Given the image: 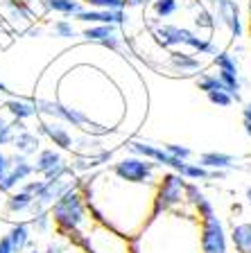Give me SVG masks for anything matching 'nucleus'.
Wrapping results in <instances>:
<instances>
[{"label":"nucleus","mask_w":251,"mask_h":253,"mask_svg":"<svg viewBox=\"0 0 251 253\" xmlns=\"http://www.w3.org/2000/svg\"><path fill=\"white\" fill-rule=\"evenodd\" d=\"M79 185H82V176H79V183L75 188L63 192L50 206V215H52L57 235H68V233H77V231L89 233L91 226H93V219L89 215V208H86V201H84Z\"/></svg>","instance_id":"1"},{"label":"nucleus","mask_w":251,"mask_h":253,"mask_svg":"<svg viewBox=\"0 0 251 253\" xmlns=\"http://www.w3.org/2000/svg\"><path fill=\"white\" fill-rule=\"evenodd\" d=\"M186 183L181 174L177 172H163V176L156 181L154 188V208L152 217L161 215V212L177 211L181 206H186Z\"/></svg>","instance_id":"2"},{"label":"nucleus","mask_w":251,"mask_h":253,"mask_svg":"<svg viewBox=\"0 0 251 253\" xmlns=\"http://www.w3.org/2000/svg\"><path fill=\"white\" fill-rule=\"evenodd\" d=\"M161 168L154 161H147V158L141 156H122L118 161L111 163L109 172L113 176H118L120 181H127V183H138V185H156V169Z\"/></svg>","instance_id":"3"},{"label":"nucleus","mask_w":251,"mask_h":253,"mask_svg":"<svg viewBox=\"0 0 251 253\" xmlns=\"http://www.w3.org/2000/svg\"><path fill=\"white\" fill-rule=\"evenodd\" d=\"M199 247H201V253L229 251V237H226L224 221L217 217V212L208 217H199Z\"/></svg>","instance_id":"4"},{"label":"nucleus","mask_w":251,"mask_h":253,"mask_svg":"<svg viewBox=\"0 0 251 253\" xmlns=\"http://www.w3.org/2000/svg\"><path fill=\"white\" fill-rule=\"evenodd\" d=\"M0 16L11 32H23V34L39 18L37 7L30 5L27 0H0Z\"/></svg>","instance_id":"5"},{"label":"nucleus","mask_w":251,"mask_h":253,"mask_svg":"<svg viewBox=\"0 0 251 253\" xmlns=\"http://www.w3.org/2000/svg\"><path fill=\"white\" fill-rule=\"evenodd\" d=\"M32 165H34V174H39L41 179H61V176L75 174L70 169V163L63 158L61 149L57 147H41L32 161Z\"/></svg>","instance_id":"6"},{"label":"nucleus","mask_w":251,"mask_h":253,"mask_svg":"<svg viewBox=\"0 0 251 253\" xmlns=\"http://www.w3.org/2000/svg\"><path fill=\"white\" fill-rule=\"evenodd\" d=\"M213 66L215 70H217V77L224 82L226 90H229L231 95H233V100L240 102L242 100V77H240V66H238L236 57L231 52H226V50H220V52L213 57Z\"/></svg>","instance_id":"7"},{"label":"nucleus","mask_w":251,"mask_h":253,"mask_svg":"<svg viewBox=\"0 0 251 253\" xmlns=\"http://www.w3.org/2000/svg\"><path fill=\"white\" fill-rule=\"evenodd\" d=\"M9 161H11L9 172L0 179V195H9L11 190L21 188L27 179L34 176V165H32V161L27 156L14 152V154H9Z\"/></svg>","instance_id":"8"},{"label":"nucleus","mask_w":251,"mask_h":253,"mask_svg":"<svg viewBox=\"0 0 251 253\" xmlns=\"http://www.w3.org/2000/svg\"><path fill=\"white\" fill-rule=\"evenodd\" d=\"M147 27H150V34L156 41V45L165 47V50H177V47L186 45V37H188V27L181 25H172V23H158L154 18L147 21Z\"/></svg>","instance_id":"9"},{"label":"nucleus","mask_w":251,"mask_h":253,"mask_svg":"<svg viewBox=\"0 0 251 253\" xmlns=\"http://www.w3.org/2000/svg\"><path fill=\"white\" fill-rule=\"evenodd\" d=\"M210 9H213L215 18L220 25H224L229 30L231 39L236 41L245 34V27H242V16H240V7H238L236 0H213L210 2Z\"/></svg>","instance_id":"10"},{"label":"nucleus","mask_w":251,"mask_h":253,"mask_svg":"<svg viewBox=\"0 0 251 253\" xmlns=\"http://www.w3.org/2000/svg\"><path fill=\"white\" fill-rule=\"evenodd\" d=\"M37 133L50 140L61 152H73V133H70L68 125H63L59 120H50V118H39Z\"/></svg>","instance_id":"11"},{"label":"nucleus","mask_w":251,"mask_h":253,"mask_svg":"<svg viewBox=\"0 0 251 253\" xmlns=\"http://www.w3.org/2000/svg\"><path fill=\"white\" fill-rule=\"evenodd\" d=\"M82 39L86 43H95L100 47H106L111 52H120L122 34L115 25H89L82 30Z\"/></svg>","instance_id":"12"},{"label":"nucleus","mask_w":251,"mask_h":253,"mask_svg":"<svg viewBox=\"0 0 251 253\" xmlns=\"http://www.w3.org/2000/svg\"><path fill=\"white\" fill-rule=\"evenodd\" d=\"M75 21L86 23V25H115L122 27L127 23V11L125 9H91L86 7L75 16Z\"/></svg>","instance_id":"13"},{"label":"nucleus","mask_w":251,"mask_h":253,"mask_svg":"<svg viewBox=\"0 0 251 253\" xmlns=\"http://www.w3.org/2000/svg\"><path fill=\"white\" fill-rule=\"evenodd\" d=\"M167 66H170L172 73H179V75H197L199 70H204L201 59L186 52V50H179V47L167 52Z\"/></svg>","instance_id":"14"},{"label":"nucleus","mask_w":251,"mask_h":253,"mask_svg":"<svg viewBox=\"0 0 251 253\" xmlns=\"http://www.w3.org/2000/svg\"><path fill=\"white\" fill-rule=\"evenodd\" d=\"M5 113L11 118V120H32V118H39V111L34 106V100L32 97H21V95H11L7 97L5 104H2Z\"/></svg>","instance_id":"15"},{"label":"nucleus","mask_w":251,"mask_h":253,"mask_svg":"<svg viewBox=\"0 0 251 253\" xmlns=\"http://www.w3.org/2000/svg\"><path fill=\"white\" fill-rule=\"evenodd\" d=\"M5 235L9 237L14 253H23V251H27V249L34 247V233H32V228H30L27 221H11L9 231H7Z\"/></svg>","instance_id":"16"},{"label":"nucleus","mask_w":251,"mask_h":253,"mask_svg":"<svg viewBox=\"0 0 251 253\" xmlns=\"http://www.w3.org/2000/svg\"><path fill=\"white\" fill-rule=\"evenodd\" d=\"M41 140L43 138L39 136L37 131L32 129H23V131L14 133V140H11V147H14L16 154H23V156H37L39 149H41Z\"/></svg>","instance_id":"17"},{"label":"nucleus","mask_w":251,"mask_h":253,"mask_svg":"<svg viewBox=\"0 0 251 253\" xmlns=\"http://www.w3.org/2000/svg\"><path fill=\"white\" fill-rule=\"evenodd\" d=\"M32 208H34V197L23 188L11 190L9 195H7V199H5V212L7 215L18 217V215H25V212H32Z\"/></svg>","instance_id":"18"},{"label":"nucleus","mask_w":251,"mask_h":253,"mask_svg":"<svg viewBox=\"0 0 251 253\" xmlns=\"http://www.w3.org/2000/svg\"><path fill=\"white\" fill-rule=\"evenodd\" d=\"M197 163L206 169H213V172H229L238 165L236 156H231L226 152H204L199 154Z\"/></svg>","instance_id":"19"},{"label":"nucleus","mask_w":251,"mask_h":253,"mask_svg":"<svg viewBox=\"0 0 251 253\" xmlns=\"http://www.w3.org/2000/svg\"><path fill=\"white\" fill-rule=\"evenodd\" d=\"M43 2V9L48 11H54V14L63 16V18H75L79 11L86 9L82 0H41Z\"/></svg>","instance_id":"20"},{"label":"nucleus","mask_w":251,"mask_h":253,"mask_svg":"<svg viewBox=\"0 0 251 253\" xmlns=\"http://www.w3.org/2000/svg\"><path fill=\"white\" fill-rule=\"evenodd\" d=\"M231 242L238 253H251V221L233 224L231 228Z\"/></svg>","instance_id":"21"},{"label":"nucleus","mask_w":251,"mask_h":253,"mask_svg":"<svg viewBox=\"0 0 251 253\" xmlns=\"http://www.w3.org/2000/svg\"><path fill=\"white\" fill-rule=\"evenodd\" d=\"M179 7H181L179 0H152V2H150V9H152V16H150V18L163 23L165 18L177 14Z\"/></svg>","instance_id":"22"},{"label":"nucleus","mask_w":251,"mask_h":253,"mask_svg":"<svg viewBox=\"0 0 251 253\" xmlns=\"http://www.w3.org/2000/svg\"><path fill=\"white\" fill-rule=\"evenodd\" d=\"M27 224H30L32 233H37V235H48V233L52 231V215H50V208L48 211H39V212H32L30 219H27Z\"/></svg>","instance_id":"23"},{"label":"nucleus","mask_w":251,"mask_h":253,"mask_svg":"<svg viewBox=\"0 0 251 253\" xmlns=\"http://www.w3.org/2000/svg\"><path fill=\"white\" fill-rule=\"evenodd\" d=\"M195 25H197L199 30H208L210 34H213L215 27L220 25V23H217L213 9H210L208 5H201V2H197V11H195Z\"/></svg>","instance_id":"24"},{"label":"nucleus","mask_w":251,"mask_h":253,"mask_svg":"<svg viewBox=\"0 0 251 253\" xmlns=\"http://www.w3.org/2000/svg\"><path fill=\"white\" fill-rule=\"evenodd\" d=\"M50 30H52V34L57 39H75L77 37V27H75V23L68 21V18H59V21H54L52 25H50Z\"/></svg>","instance_id":"25"},{"label":"nucleus","mask_w":251,"mask_h":253,"mask_svg":"<svg viewBox=\"0 0 251 253\" xmlns=\"http://www.w3.org/2000/svg\"><path fill=\"white\" fill-rule=\"evenodd\" d=\"M14 126H11V118L5 111H0V147H7L14 140Z\"/></svg>","instance_id":"26"},{"label":"nucleus","mask_w":251,"mask_h":253,"mask_svg":"<svg viewBox=\"0 0 251 253\" xmlns=\"http://www.w3.org/2000/svg\"><path fill=\"white\" fill-rule=\"evenodd\" d=\"M206 97H208L210 104L220 106V109H226V106H231L233 102H236L233 97H231L229 90H210V93H206Z\"/></svg>","instance_id":"27"},{"label":"nucleus","mask_w":251,"mask_h":253,"mask_svg":"<svg viewBox=\"0 0 251 253\" xmlns=\"http://www.w3.org/2000/svg\"><path fill=\"white\" fill-rule=\"evenodd\" d=\"M91 9H125V0H82Z\"/></svg>","instance_id":"28"},{"label":"nucleus","mask_w":251,"mask_h":253,"mask_svg":"<svg viewBox=\"0 0 251 253\" xmlns=\"http://www.w3.org/2000/svg\"><path fill=\"white\" fill-rule=\"evenodd\" d=\"M167 154H172L174 158H181V161H190L193 158V149L186 147V145H179V142H165L163 145Z\"/></svg>","instance_id":"29"},{"label":"nucleus","mask_w":251,"mask_h":253,"mask_svg":"<svg viewBox=\"0 0 251 253\" xmlns=\"http://www.w3.org/2000/svg\"><path fill=\"white\" fill-rule=\"evenodd\" d=\"M66 247H68V242L59 235L57 240H50V242L46 244V251L43 253H66Z\"/></svg>","instance_id":"30"},{"label":"nucleus","mask_w":251,"mask_h":253,"mask_svg":"<svg viewBox=\"0 0 251 253\" xmlns=\"http://www.w3.org/2000/svg\"><path fill=\"white\" fill-rule=\"evenodd\" d=\"M9 165H11V161H9V154L5 152V149L0 147V179L5 176L7 172H9Z\"/></svg>","instance_id":"31"},{"label":"nucleus","mask_w":251,"mask_h":253,"mask_svg":"<svg viewBox=\"0 0 251 253\" xmlns=\"http://www.w3.org/2000/svg\"><path fill=\"white\" fill-rule=\"evenodd\" d=\"M152 0H125V9H141V7H147Z\"/></svg>","instance_id":"32"},{"label":"nucleus","mask_w":251,"mask_h":253,"mask_svg":"<svg viewBox=\"0 0 251 253\" xmlns=\"http://www.w3.org/2000/svg\"><path fill=\"white\" fill-rule=\"evenodd\" d=\"M0 253H14V249H11V242L7 235H0Z\"/></svg>","instance_id":"33"},{"label":"nucleus","mask_w":251,"mask_h":253,"mask_svg":"<svg viewBox=\"0 0 251 253\" xmlns=\"http://www.w3.org/2000/svg\"><path fill=\"white\" fill-rule=\"evenodd\" d=\"M242 120H251V100L245 104V109H242Z\"/></svg>","instance_id":"34"},{"label":"nucleus","mask_w":251,"mask_h":253,"mask_svg":"<svg viewBox=\"0 0 251 253\" xmlns=\"http://www.w3.org/2000/svg\"><path fill=\"white\" fill-rule=\"evenodd\" d=\"M0 95H7V97H11V95H14V93L9 90V86L5 84V82H0Z\"/></svg>","instance_id":"35"},{"label":"nucleus","mask_w":251,"mask_h":253,"mask_svg":"<svg viewBox=\"0 0 251 253\" xmlns=\"http://www.w3.org/2000/svg\"><path fill=\"white\" fill-rule=\"evenodd\" d=\"M242 126H245V133L249 136V140H251V120H242Z\"/></svg>","instance_id":"36"},{"label":"nucleus","mask_w":251,"mask_h":253,"mask_svg":"<svg viewBox=\"0 0 251 253\" xmlns=\"http://www.w3.org/2000/svg\"><path fill=\"white\" fill-rule=\"evenodd\" d=\"M245 197H247V204H249V206H251V185H249V188H247Z\"/></svg>","instance_id":"37"},{"label":"nucleus","mask_w":251,"mask_h":253,"mask_svg":"<svg viewBox=\"0 0 251 253\" xmlns=\"http://www.w3.org/2000/svg\"><path fill=\"white\" fill-rule=\"evenodd\" d=\"M23 253H43V251H39L37 247H32V249H27V251H23Z\"/></svg>","instance_id":"38"},{"label":"nucleus","mask_w":251,"mask_h":253,"mask_svg":"<svg viewBox=\"0 0 251 253\" xmlns=\"http://www.w3.org/2000/svg\"><path fill=\"white\" fill-rule=\"evenodd\" d=\"M197 2H201V5H208V7H210V2H213V0H197Z\"/></svg>","instance_id":"39"},{"label":"nucleus","mask_w":251,"mask_h":253,"mask_svg":"<svg viewBox=\"0 0 251 253\" xmlns=\"http://www.w3.org/2000/svg\"><path fill=\"white\" fill-rule=\"evenodd\" d=\"M249 16H251V0H249Z\"/></svg>","instance_id":"40"},{"label":"nucleus","mask_w":251,"mask_h":253,"mask_svg":"<svg viewBox=\"0 0 251 253\" xmlns=\"http://www.w3.org/2000/svg\"><path fill=\"white\" fill-rule=\"evenodd\" d=\"M0 224H2V219H0Z\"/></svg>","instance_id":"41"}]
</instances>
